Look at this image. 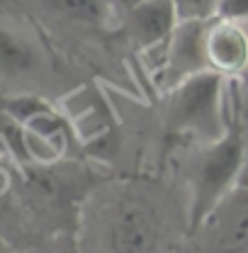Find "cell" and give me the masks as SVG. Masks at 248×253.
I'll return each mask as SVG.
<instances>
[{
  "label": "cell",
  "instance_id": "1",
  "mask_svg": "<svg viewBox=\"0 0 248 253\" xmlns=\"http://www.w3.org/2000/svg\"><path fill=\"white\" fill-rule=\"evenodd\" d=\"M246 161V136L236 125H229L217 141L200 151L190 173L187 226L192 234L200 231L219 205L241 185Z\"/></svg>",
  "mask_w": 248,
  "mask_h": 253
},
{
  "label": "cell",
  "instance_id": "2",
  "mask_svg": "<svg viewBox=\"0 0 248 253\" xmlns=\"http://www.w3.org/2000/svg\"><path fill=\"white\" fill-rule=\"evenodd\" d=\"M224 81L226 78L217 71H205L168 90V131L207 144L217 141L229 129L224 115Z\"/></svg>",
  "mask_w": 248,
  "mask_h": 253
},
{
  "label": "cell",
  "instance_id": "3",
  "mask_svg": "<svg viewBox=\"0 0 248 253\" xmlns=\"http://www.w3.org/2000/svg\"><path fill=\"white\" fill-rule=\"evenodd\" d=\"M212 20H180L168 42L161 46V83L173 90L183 81L212 71L207 59V30Z\"/></svg>",
  "mask_w": 248,
  "mask_h": 253
},
{
  "label": "cell",
  "instance_id": "4",
  "mask_svg": "<svg viewBox=\"0 0 248 253\" xmlns=\"http://www.w3.org/2000/svg\"><path fill=\"white\" fill-rule=\"evenodd\" d=\"M44 49L30 32L0 20V88L25 90L44 73Z\"/></svg>",
  "mask_w": 248,
  "mask_h": 253
},
{
  "label": "cell",
  "instance_id": "5",
  "mask_svg": "<svg viewBox=\"0 0 248 253\" xmlns=\"http://www.w3.org/2000/svg\"><path fill=\"white\" fill-rule=\"evenodd\" d=\"M107 246L112 253H156L158 221L149 205L120 200L107 221Z\"/></svg>",
  "mask_w": 248,
  "mask_h": 253
},
{
  "label": "cell",
  "instance_id": "6",
  "mask_svg": "<svg viewBox=\"0 0 248 253\" xmlns=\"http://www.w3.org/2000/svg\"><path fill=\"white\" fill-rule=\"evenodd\" d=\"M209 68L224 78L248 71V25L234 20H212L207 30Z\"/></svg>",
  "mask_w": 248,
  "mask_h": 253
},
{
  "label": "cell",
  "instance_id": "7",
  "mask_svg": "<svg viewBox=\"0 0 248 253\" xmlns=\"http://www.w3.org/2000/svg\"><path fill=\"white\" fill-rule=\"evenodd\" d=\"M202 229H209L212 241L219 253H246L248 251V185L234 190Z\"/></svg>",
  "mask_w": 248,
  "mask_h": 253
},
{
  "label": "cell",
  "instance_id": "8",
  "mask_svg": "<svg viewBox=\"0 0 248 253\" xmlns=\"http://www.w3.org/2000/svg\"><path fill=\"white\" fill-rule=\"evenodd\" d=\"M126 30L141 49H161L178 27V12L170 0H141L126 15Z\"/></svg>",
  "mask_w": 248,
  "mask_h": 253
},
{
  "label": "cell",
  "instance_id": "9",
  "mask_svg": "<svg viewBox=\"0 0 248 253\" xmlns=\"http://www.w3.org/2000/svg\"><path fill=\"white\" fill-rule=\"evenodd\" d=\"M34 2L49 15L88 27H102L115 15L107 0H34Z\"/></svg>",
  "mask_w": 248,
  "mask_h": 253
},
{
  "label": "cell",
  "instance_id": "10",
  "mask_svg": "<svg viewBox=\"0 0 248 253\" xmlns=\"http://www.w3.org/2000/svg\"><path fill=\"white\" fill-rule=\"evenodd\" d=\"M178 20H214L217 0H170Z\"/></svg>",
  "mask_w": 248,
  "mask_h": 253
},
{
  "label": "cell",
  "instance_id": "11",
  "mask_svg": "<svg viewBox=\"0 0 248 253\" xmlns=\"http://www.w3.org/2000/svg\"><path fill=\"white\" fill-rule=\"evenodd\" d=\"M214 20L248 22V0H217V17Z\"/></svg>",
  "mask_w": 248,
  "mask_h": 253
},
{
  "label": "cell",
  "instance_id": "12",
  "mask_svg": "<svg viewBox=\"0 0 248 253\" xmlns=\"http://www.w3.org/2000/svg\"><path fill=\"white\" fill-rule=\"evenodd\" d=\"M107 2L112 5V10H115V12H120V15L124 17V15H126L131 7H136L141 0H107Z\"/></svg>",
  "mask_w": 248,
  "mask_h": 253
},
{
  "label": "cell",
  "instance_id": "13",
  "mask_svg": "<svg viewBox=\"0 0 248 253\" xmlns=\"http://www.w3.org/2000/svg\"><path fill=\"white\" fill-rule=\"evenodd\" d=\"M7 185H10V178H7V173L2 170V166H0V195L7 190Z\"/></svg>",
  "mask_w": 248,
  "mask_h": 253
},
{
  "label": "cell",
  "instance_id": "14",
  "mask_svg": "<svg viewBox=\"0 0 248 253\" xmlns=\"http://www.w3.org/2000/svg\"><path fill=\"white\" fill-rule=\"evenodd\" d=\"M246 25H248V22H246Z\"/></svg>",
  "mask_w": 248,
  "mask_h": 253
}]
</instances>
